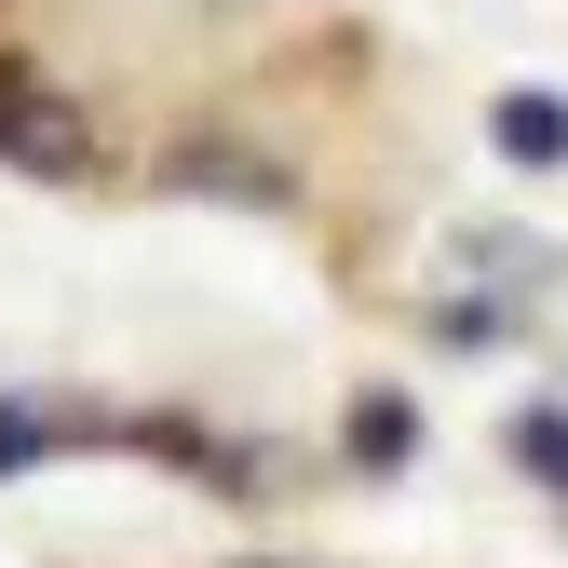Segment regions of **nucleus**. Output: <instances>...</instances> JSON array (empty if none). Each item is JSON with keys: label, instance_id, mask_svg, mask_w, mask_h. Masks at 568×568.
I'll return each instance as SVG.
<instances>
[{"label": "nucleus", "instance_id": "3", "mask_svg": "<svg viewBox=\"0 0 568 568\" xmlns=\"http://www.w3.org/2000/svg\"><path fill=\"white\" fill-rule=\"evenodd\" d=\"M419 447V406L406 393H366V406H352V460H406Z\"/></svg>", "mask_w": 568, "mask_h": 568}, {"label": "nucleus", "instance_id": "6", "mask_svg": "<svg viewBox=\"0 0 568 568\" xmlns=\"http://www.w3.org/2000/svg\"><path fill=\"white\" fill-rule=\"evenodd\" d=\"M41 447H54V419H28V406H0V474H28Z\"/></svg>", "mask_w": 568, "mask_h": 568}, {"label": "nucleus", "instance_id": "5", "mask_svg": "<svg viewBox=\"0 0 568 568\" xmlns=\"http://www.w3.org/2000/svg\"><path fill=\"white\" fill-rule=\"evenodd\" d=\"M190 190H231V203H284V176H244V150H190Z\"/></svg>", "mask_w": 568, "mask_h": 568}, {"label": "nucleus", "instance_id": "4", "mask_svg": "<svg viewBox=\"0 0 568 568\" xmlns=\"http://www.w3.org/2000/svg\"><path fill=\"white\" fill-rule=\"evenodd\" d=\"M515 460H528L555 501H568V406H528V419H515Z\"/></svg>", "mask_w": 568, "mask_h": 568}, {"label": "nucleus", "instance_id": "2", "mask_svg": "<svg viewBox=\"0 0 568 568\" xmlns=\"http://www.w3.org/2000/svg\"><path fill=\"white\" fill-rule=\"evenodd\" d=\"M501 150L515 163H568V109L555 95H501Z\"/></svg>", "mask_w": 568, "mask_h": 568}, {"label": "nucleus", "instance_id": "1", "mask_svg": "<svg viewBox=\"0 0 568 568\" xmlns=\"http://www.w3.org/2000/svg\"><path fill=\"white\" fill-rule=\"evenodd\" d=\"M0 163L14 176H82V109H54L28 68H0Z\"/></svg>", "mask_w": 568, "mask_h": 568}]
</instances>
